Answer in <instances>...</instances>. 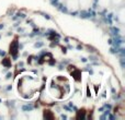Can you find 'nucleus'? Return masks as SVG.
<instances>
[{
    "label": "nucleus",
    "instance_id": "1",
    "mask_svg": "<svg viewBox=\"0 0 125 120\" xmlns=\"http://www.w3.org/2000/svg\"><path fill=\"white\" fill-rule=\"evenodd\" d=\"M18 50H19V42L13 41V43L10 45V54L11 55L18 54Z\"/></svg>",
    "mask_w": 125,
    "mask_h": 120
},
{
    "label": "nucleus",
    "instance_id": "2",
    "mask_svg": "<svg viewBox=\"0 0 125 120\" xmlns=\"http://www.w3.org/2000/svg\"><path fill=\"white\" fill-rule=\"evenodd\" d=\"M78 15H79L81 19H90L91 17V14H90V12H89V10H81L78 13Z\"/></svg>",
    "mask_w": 125,
    "mask_h": 120
},
{
    "label": "nucleus",
    "instance_id": "3",
    "mask_svg": "<svg viewBox=\"0 0 125 120\" xmlns=\"http://www.w3.org/2000/svg\"><path fill=\"white\" fill-rule=\"evenodd\" d=\"M22 110H23V111H32L33 109H34V105H33L32 103H29V104H25V105H23L22 106Z\"/></svg>",
    "mask_w": 125,
    "mask_h": 120
},
{
    "label": "nucleus",
    "instance_id": "4",
    "mask_svg": "<svg viewBox=\"0 0 125 120\" xmlns=\"http://www.w3.org/2000/svg\"><path fill=\"white\" fill-rule=\"evenodd\" d=\"M110 34H111V36H115V35H117V34H120V28L119 27H116V26H112V25H110Z\"/></svg>",
    "mask_w": 125,
    "mask_h": 120
},
{
    "label": "nucleus",
    "instance_id": "5",
    "mask_svg": "<svg viewBox=\"0 0 125 120\" xmlns=\"http://www.w3.org/2000/svg\"><path fill=\"white\" fill-rule=\"evenodd\" d=\"M56 8L58 9L61 12H62V13H67V12H68V8H67L66 6H64V4H62V3H59Z\"/></svg>",
    "mask_w": 125,
    "mask_h": 120
},
{
    "label": "nucleus",
    "instance_id": "6",
    "mask_svg": "<svg viewBox=\"0 0 125 120\" xmlns=\"http://www.w3.org/2000/svg\"><path fill=\"white\" fill-rule=\"evenodd\" d=\"M2 64H3L6 68H10L11 67V62H10V60H9L8 58H4V59H2Z\"/></svg>",
    "mask_w": 125,
    "mask_h": 120
},
{
    "label": "nucleus",
    "instance_id": "7",
    "mask_svg": "<svg viewBox=\"0 0 125 120\" xmlns=\"http://www.w3.org/2000/svg\"><path fill=\"white\" fill-rule=\"evenodd\" d=\"M77 118L78 119H86V114H84V110H80L77 111Z\"/></svg>",
    "mask_w": 125,
    "mask_h": 120
},
{
    "label": "nucleus",
    "instance_id": "8",
    "mask_svg": "<svg viewBox=\"0 0 125 120\" xmlns=\"http://www.w3.org/2000/svg\"><path fill=\"white\" fill-rule=\"evenodd\" d=\"M15 15H17L19 19H25L26 17V14L25 13H23V12H17L15 13Z\"/></svg>",
    "mask_w": 125,
    "mask_h": 120
},
{
    "label": "nucleus",
    "instance_id": "9",
    "mask_svg": "<svg viewBox=\"0 0 125 120\" xmlns=\"http://www.w3.org/2000/svg\"><path fill=\"white\" fill-rule=\"evenodd\" d=\"M119 49H120V48H115V47H113V46H112V47L110 48V52H111V54H113V55H117Z\"/></svg>",
    "mask_w": 125,
    "mask_h": 120
},
{
    "label": "nucleus",
    "instance_id": "10",
    "mask_svg": "<svg viewBox=\"0 0 125 120\" xmlns=\"http://www.w3.org/2000/svg\"><path fill=\"white\" fill-rule=\"evenodd\" d=\"M43 46H44V43H43V42H41V41L36 42V43L34 44V47L35 48H41V47H43Z\"/></svg>",
    "mask_w": 125,
    "mask_h": 120
},
{
    "label": "nucleus",
    "instance_id": "11",
    "mask_svg": "<svg viewBox=\"0 0 125 120\" xmlns=\"http://www.w3.org/2000/svg\"><path fill=\"white\" fill-rule=\"evenodd\" d=\"M50 2H51V4L54 7H57L59 4V0H50Z\"/></svg>",
    "mask_w": 125,
    "mask_h": 120
},
{
    "label": "nucleus",
    "instance_id": "12",
    "mask_svg": "<svg viewBox=\"0 0 125 120\" xmlns=\"http://www.w3.org/2000/svg\"><path fill=\"white\" fill-rule=\"evenodd\" d=\"M120 64L122 68H125V61H124V57H120Z\"/></svg>",
    "mask_w": 125,
    "mask_h": 120
},
{
    "label": "nucleus",
    "instance_id": "13",
    "mask_svg": "<svg viewBox=\"0 0 125 120\" xmlns=\"http://www.w3.org/2000/svg\"><path fill=\"white\" fill-rule=\"evenodd\" d=\"M62 109L67 110L68 112H71V111H73V109H71V108L69 107V106H67V105H64V106H62Z\"/></svg>",
    "mask_w": 125,
    "mask_h": 120
},
{
    "label": "nucleus",
    "instance_id": "14",
    "mask_svg": "<svg viewBox=\"0 0 125 120\" xmlns=\"http://www.w3.org/2000/svg\"><path fill=\"white\" fill-rule=\"evenodd\" d=\"M42 15H43V17H45L46 20H51V17H50V14H47V13H44V12H40Z\"/></svg>",
    "mask_w": 125,
    "mask_h": 120
},
{
    "label": "nucleus",
    "instance_id": "15",
    "mask_svg": "<svg viewBox=\"0 0 125 120\" xmlns=\"http://www.w3.org/2000/svg\"><path fill=\"white\" fill-rule=\"evenodd\" d=\"M103 107H104V109H110V110H111V108H112V105H111V104L105 103V104L103 105Z\"/></svg>",
    "mask_w": 125,
    "mask_h": 120
},
{
    "label": "nucleus",
    "instance_id": "16",
    "mask_svg": "<svg viewBox=\"0 0 125 120\" xmlns=\"http://www.w3.org/2000/svg\"><path fill=\"white\" fill-rule=\"evenodd\" d=\"M108 117H109V119H110V120H114L115 118H116V117H115L114 115H112V114H111V112L108 115Z\"/></svg>",
    "mask_w": 125,
    "mask_h": 120
},
{
    "label": "nucleus",
    "instance_id": "17",
    "mask_svg": "<svg viewBox=\"0 0 125 120\" xmlns=\"http://www.w3.org/2000/svg\"><path fill=\"white\" fill-rule=\"evenodd\" d=\"M55 63H56V61H55V59H51L50 61H48V64H50V66H54Z\"/></svg>",
    "mask_w": 125,
    "mask_h": 120
},
{
    "label": "nucleus",
    "instance_id": "18",
    "mask_svg": "<svg viewBox=\"0 0 125 120\" xmlns=\"http://www.w3.org/2000/svg\"><path fill=\"white\" fill-rule=\"evenodd\" d=\"M89 59H90V61H97L98 60V58L95 56H90L89 57Z\"/></svg>",
    "mask_w": 125,
    "mask_h": 120
},
{
    "label": "nucleus",
    "instance_id": "19",
    "mask_svg": "<svg viewBox=\"0 0 125 120\" xmlns=\"http://www.w3.org/2000/svg\"><path fill=\"white\" fill-rule=\"evenodd\" d=\"M18 58H19V55L18 54H15V55H12V60H18Z\"/></svg>",
    "mask_w": 125,
    "mask_h": 120
},
{
    "label": "nucleus",
    "instance_id": "20",
    "mask_svg": "<svg viewBox=\"0 0 125 120\" xmlns=\"http://www.w3.org/2000/svg\"><path fill=\"white\" fill-rule=\"evenodd\" d=\"M6 51H3V50H1V49H0V57H4V56H6Z\"/></svg>",
    "mask_w": 125,
    "mask_h": 120
},
{
    "label": "nucleus",
    "instance_id": "21",
    "mask_svg": "<svg viewBox=\"0 0 125 120\" xmlns=\"http://www.w3.org/2000/svg\"><path fill=\"white\" fill-rule=\"evenodd\" d=\"M23 66H24V62L23 61H20L19 63H18V67H19V68H23Z\"/></svg>",
    "mask_w": 125,
    "mask_h": 120
},
{
    "label": "nucleus",
    "instance_id": "22",
    "mask_svg": "<svg viewBox=\"0 0 125 120\" xmlns=\"http://www.w3.org/2000/svg\"><path fill=\"white\" fill-rule=\"evenodd\" d=\"M11 77H12V73H11V72H8V73H7V77H6V79H10Z\"/></svg>",
    "mask_w": 125,
    "mask_h": 120
},
{
    "label": "nucleus",
    "instance_id": "23",
    "mask_svg": "<svg viewBox=\"0 0 125 120\" xmlns=\"http://www.w3.org/2000/svg\"><path fill=\"white\" fill-rule=\"evenodd\" d=\"M78 13H79V12H78V11H73V12H71L70 14L73 15V17H76V15H78Z\"/></svg>",
    "mask_w": 125,
    "mask_h": 120
},
{
    "label": "nucleus",
    "instance_id": "24",
    "mask_svg": "<svg viewBox=\"0 0 125 120\" xmlns=\"http://www.w3.org/2000/svg\"><path fill=\"white\" fill-rule=\"evenodd\" d=\"M106 118H108V117H106L105 116V115H101V116H100V119H101V120H104V119H106Z\"/></svg>",
    "mask_w": 125,
    "mask_h": 120
},
{
    "label": "nucleus",
    "instance_id": "25",
    "mask_svg": "<svg viewBox=\"0 0 125 120\" xmlns=\"http://www.w3.org/2000/svg\"><path fill=\"white\" fill-rule=\"evenodd\" d=\"M103 110H104V107L102 106V107H100L99 109H98V111H99V112H103Z\"/></svg>",
    "mask_w": 125,
    "mask_h": 120
},
{
    "label": "nucleus",
    "instance_id": "26",
    "mask_svg": "<svg viewBox=\"0 0 125 120\" xmlns=\"http://www.w3.org/2000/svg\"><path fill=\"white\" fill-rule=\"evenodd\" d=\"M18 19H19V17H17V15H15V14H14V15H13V17H12V21H17Z\"/></svg>",
    "mask_w": 125,
    "mask_h": 120
},
{
    "label": "nucleus",
    "instance_id": "27",
    "mask_svg": "<svg viewBox=\"0 0 125 120\" xmlns=\"http://www.w3.org/2000/svg\"><path fill=\"white\" fill-rule=\"evenodd\" d=\"M108 43H109V45L112 46V44H113V39H112V38H110V39L108 41Z\"/></svg>",
    "mask_w": 125,
    "mask_h": 120
},
{
    "label": "nucleus",
    "instance_id": "28",
    "mask_svg": "<svg viewBox=\"0 0 125 120\" xmlns=\"http://www.w3.org/2000/svg\"><path fill=\"white\" fill-rule=\"evenodd\" d=\"M80 60H81V62H83V63H86V62L88 61V59H87V58H81Z\"/></svg>",
    "mask_w": 125,
    "mask_h": 120
},
{
    "label": "nucleus",
    "instance_id": "29",
    "mask_svg": "<svg viewBox=\"0 0 125 120\" xmlns=\"http://www.w3.org/2000/svg\"><path fill=\"white\" fill-rule=\"evenodd\" d=\"M11 88H12V86H11V85H8V86L6 87V91H11Z\"/></svg>",
    "mask_w": 125,
    "mask_h": 120
},
{
    "label": "nucleus",
    "instance_id": "30",
    "mask_svg": "<svg viewBox=\"0 0 125 120\" xmlns=\"http://www.w3.org/2000/svg\"><path fill=\"white\" fill-rule=\"evenodd\" d=\"M18 32H19V33H23L24 30H23V28H21V27H19V28H18Z\"/></svg>",
    "mask_w": 125,
    "mask_h": 120
},
{
    "label": "nucleus",
    "instance_id": "31",
    "mask_svg": "<svg viewBox=\"0 0 125 120\" xmlns=\"http://www.w3.org/2000/svg\"><path fill=\"white\" fill-rule=\"evenodd\" d=\"M64 41H65V43H66V44H69V38H68V37H65Z\"/></svg>",
    "mask_w": 125,
    "mask_h": 120
},
{
    "label": "nucleus",
    "instance_id": "32",
    "mask_svg": "<svg viewBox=\"0 0 125 120\" xmlns=\"http://www.w3.org/2000/svg\"><path fill=\"white\" fill-rule=\"evenodd\" d=\"M77 49H78V50H82V46H81V45H78V46H77Z\"/></svg>",
    "mask_w": 125,
    "mask_h": 120
},
{
    "label": "nucleus",
    "instance_id": "33",
    "mask_svg": "<svg viewBox=\"0 0 125 120\" xmlns=\"http://www.w3.org/2000/svg\"><path fill=\"white\" fill-rule=\"evenodd\" d=\"M19 25H20V22H17V23H15L13 26H14V27H19Z\"/></svg>",
    "mask_w": 125,
    "mask_h": 120
},
{
    "label": "nucleus",
    "instance_id": "34",
    "mask_svg": "<svg viewBox=\"0 0 125 120\" xmlns=\"http://www.w3.org/2000/svg\"><path fill=\"white\" fill-rule=\"evenodd\" d=\"M61 118H62V119H67V116H66V115H62Z\"/></svg>",
    "mask_w": 125,
    "mask_h": 120
},
{
    "label": "nucleus",
    "instance_id": "35",
    "mask_svg": "<svg viewBox=\"0 0 125 120\" xmlns=\"http://www.w3.org/2000/svg\"><path fill=\"white\" fill-rule=\"evenodd\" d=\"M62 51L64 52V54H66V51H67V48H65V47H64V48H62Z\"/></svg>",
    "mask_w": 125,
    "mask_h": 120
},
{
    "label": "nucleus",
    "instance_id": "36",
    "mask_svg": "<svg viewBox=\"0 0 125 120\" xmlns=\"http://www.w3.org/2000/svg\"><path fill=\"white\" fill-rule=\"evenodd\" d=\"M94 50H93V48H91V47H89V52H93Z\"/></svg>",
    "mask_w": 125,
    "mask_h": 120
},
{
    "label": "nucleus",
    "instance_id": "37",
    "mask_svg": "<svg viewBox=\"0 0 125 120\" xmlns=\"http://www.w3.org/2000/svg\"><path fill=\"white\" fill-rule=\"evenodd\" d=\"M7 71H8V68L3 69V70H2V72H3V73H7Z\"/></svg>",
    "mask_w": 125,
    "mask_h": 120
},
{
    "label": "nucleus",
    "instance_id": "38",
    "mask_svg": "<svg viewBox=\"0 0 125 120\" xmlns=\"http://www.w3.org/2000/svg\"><path fill=\"white\" fill-rule=\"evenodd\" d=\"M3 27H4L3 24H0V30H3Z\"/></svg>",
    "mask_w": 125,
    "mask_h": 120
},
{
    "label": "nucleus",
    "instance_id": "39",
    "mask_svg": "<svg viewBox=\"0 0 125 120\" xmlns=\"http://www.w3.org/2000/svg\"><path fill=\"white\" fill-rule=\"evenodd\" d=\"M23 56H24V57H26V56H28V52L24 51V52H23Z\"/></svg>",
    "mask_w": 125,
    "mask_h": 120
},
{
    "label": "nucleus",
    "instance_id": "40",
    "mask_svg": "<svg viewBox=\"0 0 125 120\" xmlns=\"http://www.w3.org/2000/svg\"><path fill=\"white\" fill-rule=\"evenodd\" d=\"M0 103H1V98H0Z\"/></svg>",
    "mask_w": 125,
    "mask_h": 120
},
{
    "label": "nucleus",
    "instance_id": "41",
    "mask_svg": "<svg viewBox=\"0 0 125 120\" xmlns=\"http://www.w3.org/2000/svg\"><path fill=\"white\" fill-rule=\"evenodd\" d=\"M0 38H1V35H0Z\"/></svg>",
    "mask_w": 125,
    "mask_h": 120
}]
</instances>
